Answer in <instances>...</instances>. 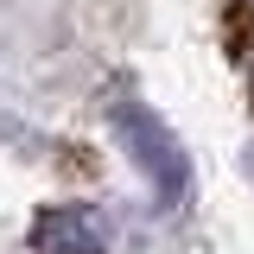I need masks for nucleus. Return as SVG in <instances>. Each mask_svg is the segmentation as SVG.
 <instances>
[{"label":"nucleus","mask_w":254,"mask_h":254,"mask_svg":"<svg viewBox=\"0 0 254 254\" xmlns=\"http://www.w3.org/2000/svg\"><path fill=\"white\" fill-rule=\"evenodd\" d=\"M115 127H121L127 146H133V165H140L165 197H178L185 178H190V165H185V153H178V140L165 133V121L146 115V108H133V102H115Z\"/></svg>","instance_id":"obj_1"},{"label":"nucleus","mask_w":254,"mask_h":254,"mask_svg":"<svg viewBox=\"0 0 254 254\" xmlns=\"http://www.w3.org/2000/svg\"><path fill=\"white\" fill-rule=\"evenodd\" d=\"M32 254H108V222L83 203H58L32 222Z\"/></svg>","instance_id":"obj_2"}]
</instances>
